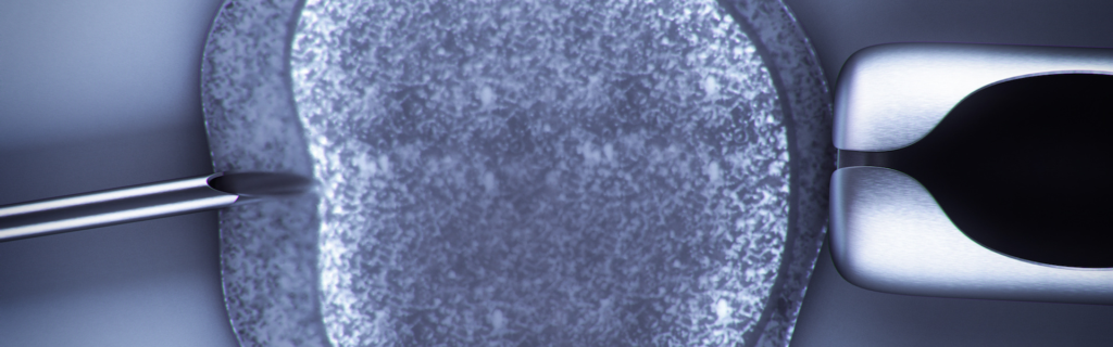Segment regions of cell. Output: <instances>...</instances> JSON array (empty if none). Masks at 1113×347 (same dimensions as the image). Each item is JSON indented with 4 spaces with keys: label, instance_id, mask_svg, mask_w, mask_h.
Segmentation results:
<instances>
[{
    "label": "cell",
    "instance_id": "obj_1",
    "mask_svg": "<svg viewBox=\"0 0 1113 347\" xmlns=\"http://www.w3.org/2000/svg\"><path fill=\"white\" fill-rule=\"evenodd\" d=\"M305 1L224 2L201 65V102L217 190L238 196L314 183L292 51Z\"/></svg>",
    "mask_w": 1113,
    "mask_h": 347
},
{
    "label": "cell",
    "instance_id": "obj_2",
    "mask_svg": "<svg viewBox=\"0 0 1113 347\" xmlns=\"http://www.w3.org/2000/svg\"><path fill=\"white\" fill-rule=\"evenodd\" d=\"M833 262L849 283L922 294L1033 292L1039 265L990 250L961 232L929 192L900 171L836 169L829 182Z\"/></svg>",
    "mask_w": 1113,
    "mask_h": 347
},
{
    "label": "cell",
    "instance_id": "obj_3",
    "mask_svg": "<svg viewBox=\"0 0 1113 347\" xmlns=\"http://www.w3.org/2000/svg\"><path fill=\"white\" fill-rule=\"evenodd\" d=\"M1092 69V57L1076 53L942 44L864 48L847 60L837 78L833 144L859 152L901 149L924 138L978 89Z\"/></svg>",
    "mask_w": 1113,
    "mask_h": 347
},
{
    "label": "cell",
    "instance_id": "obj_4",
    "mask_svg": "<svg viewBox=\"0 0 1113 347\" xmlns=\"http://www.w3.org/2000/svg\"><path fill=\"white\" fill-rule=\"evenodd\" d=\"M221 281L245 347H324L327 330L315 184L236 196L218 215Z\"/></svg>",
    "mask_w": 1113,
    "mask_h": 347
}]
</instances>
